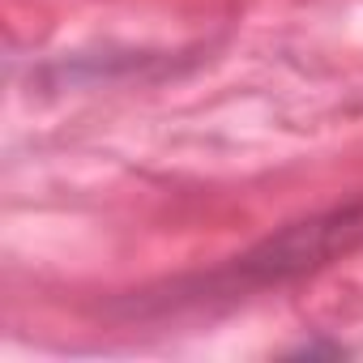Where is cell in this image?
I'll return each instance as SVG.
<instances>
[{
  "mask_svg": "<svg viewBox=\"0 0 363 363\" xmlns=\"http://www.w3.org/2000/svg\"><path fill=\"white\" fill-rule=\"evenodd\" d=\"M359 235H363V214H359V210H346V214H333V218H316V223L291 227L286 235L269 240L265 252L248 257V265L261 269L265 278H282V274L320 265V261L333 257L337 248H350Z\"/></svg>",
  "mask_w": 363,
  "mask_h": 363,
  "instance_id": "cell-1",
  "label": "cell"
}]
</instances>
